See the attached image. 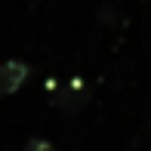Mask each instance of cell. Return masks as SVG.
Here are the masks:
<instances>
[{
	"mask_svg": "<svg viewBox=\"0 0 151 151\" xmlns=\"http://www.w3.org/2000/svg\"><path fill=\"white\" fill-rule=\"evenodd\" d=\"M22 151H56V148H52V142H46V139H28V145Z\"/></svg>",
	"mask_w": 151,
	"mask_h": 151,
	"instance_id": "3957f363",
	"label": "cell"
},
{
	"mask_svg": "<svg viewBox=\"0 0 151 151\" xmlns=\"http://www.w3.org/2000/svg\"><path fill=\"white\" fill-rule=\"evenodd\" d=\"M83 99H86V90H83V83H68L65 90H62L59 96H56V105L59 108H65V111H77L80 105H83Z\"/></svg>",
	"mask_w": 151,
	"mask_h": 151,
	"instance_id": "7a4b0ae2",
	"label": "cell"
},
{
	"mask_svg": "<svg viewBox=\"0 0 151 151\" xmlns=\"http://www.w3.org/2000/svg\"><path fill=\"white\" fill-rule=\"evenodd\" d=\"M28 74H31V68L25 65L22 59H6L3 65H0V99H3V96H12L16 90H22Z\"/></svg>",
	"mask_w": 151,
	"mask_h": 151,
	"instance_id": "6da1fadb",
	"label": "cell"
}]
</instances>
